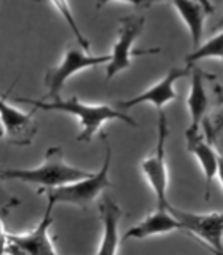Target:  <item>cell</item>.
I'll return each instance as SVG.
<instances>
[{"label":"cell","instance_id":"obj_1","mask_svg":"<svg viewBox=\"0 0 223 255\" xmlns=\"http://www.w3.org/2000/svg\"><path fill=\"white\" fill-rule=\"evenodd\" d=\"M16 101L21 102H29L34 104L37 109L43 110H58V112H66L69 115L78 117L80 123H82V132L77 135L78 142H90L99 131V128L110 120H119L129 125L132 128H137V122L132 120L129 115H126L118 107H112L109 104H99V106H90V104L82 102L78 98H70L67 101L64 99H56V101H32V99H24L18 98Z\"/></svg>","mask_w":223,"mask_h":255},{"label":"cell","instance_id":"obj_2","mask_svg":"<svg viewBox=\"0 0 223 255\" xmlns=\"http://www.w3.org/2000/svg\"><path fill=\"white\" fill-rule=\"evenodd\" d=\"M94 172L83 171L64 161V150L61 147H50L46 150L45 161L34 169H3V180H19L34 183L45 188H56L67 183L91 177Z\"/></svg>","mask_w":223,"mask_h":255},{"label":"cell","instance_id":"obj_3","mask_svg":"<svg viewBox=\"0 0 223 255\" xmlns=\"http://www.w3.org/2000/svg\"><path fill=\"white\" fill-rule=\"evenodd\" d=\"M112 163V147L110 142L106 139V159L99 169V172H94L91 177H86L82 180L67 183V185L48 188L45 193L48 201L64 203V204H74L78 207H88L96 198H98L104 190L112 187V182L109 177Z\"/></svg>","mask_w":223,"mask_h":255},{"label":"cell","instance_id":"obj_4","mask_svg":"<svg viewBox=\"0 0 223 255\" xmlns=\"http://www.w3.org/2000/svg\"><path fill=\"white\" fill-rule=\"evenodd\" d=\"M54 207L53 201H48L46 211L38 225L26 235H13L3 228V252L10 254H30V255H56L54 243L50 236V228L53 225L51 211Z\"/></svg>","mask_w":223,"mask_h":255},{"label":"cell","instance_id":"obj_5","mask_svg":"<svg viewBox=\"0 0 223 255\" xmlns=\"http://www.w3.org/2000/svg\"><path fill=\"white\" fill-rule=\"evenodd\" d=\"M167 120L163 110H158V139L156 147L148 158H145L140 164V169L148 180L151 190L155 191L158 207H169L167 201V166H166V139Z\"/></svg>","mask_w":223,"mask_h":255},{"label":"cell","instance_id":"obj_6","mask_svg":"<svg viewBox=\"0 0 223 255\" xmlns=\"http://www.w3.org/2000/svg\"><path fill=\"white\" fill-rule=\"evenodd\" d=\"M85 51L86 50H83V48L82 50L80 48H69L59 66L46 72L45 85L48 88V99L50 101L61 99V91L64 90V85L70 77H74L85 69L99 66V64H109L112 59V54L91 56Z\"/></svg>","mask_w":223,"mask_h":255},{"label":"cell","instance_id":"obj_7","mask_svg":"<svg viewBox=\"0 0 223 255\" xmlns=\"http://www.w3.org/2000/svg\"><path fill=\"white\" fill-rule=\"evenodd\" d=\"M145 19L143 16L137 14H129L119 19V30H118V40L115 42L113 48H112V59L107 64V80L113 78L116 74L123 72L131 66V58L132 56H142V54H150V53H158L159 50H147V51H135L132 50V45L135 42L142 30Z\"/></svg>","mask_w":223,"mask_h":255},{"label":"cell","instance_id":"obj_8","mask_svg":"<svg viewBox=\"0 0 223 255\" xmlns=\"http://www.w3.org/2000/svg\"><path fill=\"white\" fill-rule=\"evenodd\" d=\"M206 128V134L199 129H191L188 128L185 132L187 137V148L190 153H193L201 164L206 179V199L211 198L212 182L217 177L219 172V148H217V134L214 131V126L206 122L203 123Z\"/></svg>","mask_w":223,"mask_h":255},{"label":"cell","instance_id":"obj_9","mask_svg":"<svg viewBox=\"0 0 223 255\" xmlns=\"http://www.w3.org/2000/svg\"><path fill=\"white\" fill-rule=\"evenodd\" d=\"M169 211L182 222L183 230L199 238L214 252H223V212L195 214L177 209L172 204Z\"/></svg>","mask_w":223,"mask_h":255},{"label":"cell","instance_id":"obj_10","mask_svg":"<svg viewBox=\"0 0 223 255\" xmlns=\"http://www.w3.org/2000/svg\"><path fill=\"white\" fill-rule=\"evenodd\" d=\"M187 75H191V66H187V67H172L169 72H167V75L159 80L156 85H153L151 88H148L147 91H143L142 94H137L135 98L132 99H127V101H119L116 104V107L119 110H127V109H132L135 106H139V104H151V106H155L158 110H163V107L166 104H169L171 101H174L177 98V94H175V90H174V85L177 80L187 77Z\"/></svg>","mask_w":223,"mask_h":255},{"label":"cell","instance_id":"obj_11","mask_svg":"<svg viewBox=\"0 0 223 255\" xmlns=\"http://www.w3.org/2000/svg\"><path fill=\"white\" fill-rule=\"evenodd\" d=\"M2 123L3 137H6L13 145H30L32 139L37 134V125L32 118V114H24V112L10 106L5 98L2 99Z\"/></svg>","mask_w":223,"mask_h":255},{"label":"cell","instance_id":"obj_12","mask_svg":"<svg viewBox=\"0 0 223 255\" xmlns=\"http://www.w3.org/2000/svg\"><path fill=\"white\" fill-rule=\"evenodd\" d=\"M175 230H183L182 222L169 211V207H156L155 212H150L140 223L127 230L123 239H145L172 233Z\"/></svg>","mask_w":223,"mask_h":255},{"label":"cell","instance_id":"obj_13","mask_svg":"<svg viewBox=\"0 0 223 255\" xmlns=\"http://www.w3.org/2000/svg\"><path fill=\"white\" fill-rule=\"evenodd\" d=\"M175 10L183 22L188 26L190 35L193 38V50L201 45L204 34V22L209 14L214 13V6L209 0H172Z\"/></svg>","mask_w":223,"mask_h":255},{"label":"cell","instance_id":"obj_14","mask_svg":"<svg viewBox=\"0 0 223 255\" xmlns=\"http://www.w3.org/2000/svg\"><path fill=\"white\" fill-rule=\"evenodd\" d=\"M211 77L212 75H207L201 69L191 70V85H190V94L187 99L190 118H191V123L188 128H191V129H199L201 125L206 122L207 110H209V106H211L206 80H209Z\"/></svg>","mask_w":223,"mask_h":255},{"label":"cell","instance_id":"obj_15","mask_svg":"<svg viewBox=\"0 0 223 255\" xmlns=\"http://www.w3.org/2000/svg\"><path fill=\"white\" fill-rule=\"evenodd\" d=\"M101 220L104 223V235L101 239V246L98 254H116L119 246L118 227L123 217V211L110 196H104L102 203L99 204Z\"/></svg>","mask_w":223,"mask_h":255},{"label":"cell","instance_id":"obj_16","mask_svg":"<svg viewBox=\"0 0 223 255\" xmlns=\"http://www.w3.org/2000/svg\"><path fill=\"white\" fill-rule=\"evenodd\" d=\"M207 58H217L223 61V30L215 37H212L211 40H207L206 43L195 48V50L187 56L185 61H187V66H193V64L203 59H207Z\"/></svg>","mask_w":223,"mask_h":255},{"label":"cell","instance_id":"obj_17","mask_svg":"<svg viewBox=\"0 0 223 255\" xmlns=\"http://www.w3.org/2000/svg\"><path fill=\"white\" fill-rule=\"evenodd\" d=\"M51 3L54 5V8L58 10L59 13H61V16L64 18V21H66L67 24H69V27H70V30L74 32V35H75V38H77V42H78V45L83 48V50H90V42L86 40V37L82 34V30H80V27H78V24H77V21H75V18H74V13H72V8H70V5H69V0H51Z\"/></svg>","mask_w":223,"mask_h":255},{"label":"cell","instance_id":"obj_18","mask_svg":"<svg viewBox=\"0 0 223 255\" xmlns=\"http://www.w3.org/2000/svg\"><path fill=\"white\" fill-rule=\"evenodd\" d=\"M110 2H124V3H131L134 6L147 8V6H150L151 3H153L155 0H98V8H102L104 5H107Z\"/></svg>","mask_w":223,"mask_h":255},{"label":"cell","instance_id":"obj_19","mask_svg":"<svg viewBox=\"0 0 223 255\" xmlns=\"http://www.w3.org/2000/svg\"><path fill=\"white\" fill-rule=\"evenodd\" d=\"M217 148H219V172H217V175H219V180L223 187V151L219 147V143H217Z\"/></svg>","mask_w":223,"mask_h":255},{"label":"cell","instance_id":"obj_20","mask_svg":"<svg viewBox=\"0 0 223 255\" xmlns=\"http://www.w3.org/2000/svg\"><path fill=\"white\" fill-rule=\"evenodd\" d=\"M214 131H215V134H220V132H223V117L219 120V123L214 126Z\"/></svg>","mask_w":223,"mask_h":255},{"label":"cell","instance_id":"obj_21","mask_svg":"<svg viewBox=\"0 0 223 255\" xmlns=\"http://www.w3.org/2000/svg\"><path fill=\"white\" fill-rule=\"evenodd\" d=\"M219 27H223V18H222V19L219 21Z\"/></svg>","mask_w":223,"mask_h":255}]
</instances>
